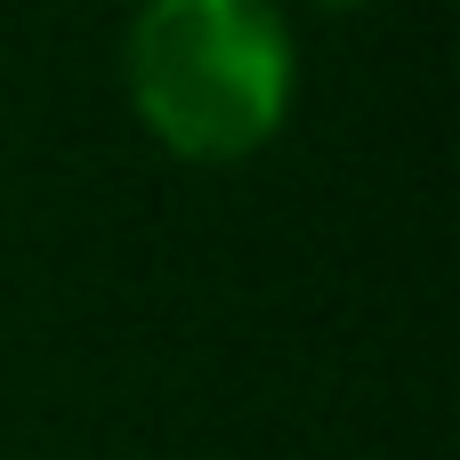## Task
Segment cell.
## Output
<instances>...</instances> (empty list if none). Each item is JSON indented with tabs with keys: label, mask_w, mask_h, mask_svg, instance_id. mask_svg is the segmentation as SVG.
<instances>
[{
	"label": "cell",
	"mask_w": 460,
	"mask_h": 460,
	"mask_svg": "<svg viewBox=\"0 0 460 460\" xmlns=\"http://www.w3.org/2000/svg\"><path fill=\"white\" fill-rule=\"evenodd\" d=\"M129 65L146 121L178 154H243L283 105V40L251 0H154Z\"/></svg>",
	"instance_id": "1"
}]
</instances>
